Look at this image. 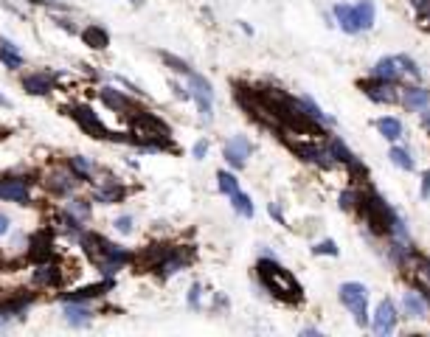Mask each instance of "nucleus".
Here are the masks:
<instances>
[{
	"mask_svg": "<svg viewBox=\"0 0 430 337\" xmlns=\"http://www.w3.org/2000/svg\"><path fill=\"white\" fill-rule=\"evenodd\" d=\"M256 278H259V284L265 287V292H270L281 304H301L304 301V287L298 284V278L287 267H281L276 262V256H265V259L256 262Z\"/></svg>",
	"mask_w": 430,
	"mask_h": 337,
	"instance_id": "f257e3e1",
	"label": "nucleus"
},
{
	"mask_svg": "<svg viewBox=\"0 0 430 337\" xmlns=\"http://www.w3.org/2000/svg\"><path fill=\"white\" fill-rule=\"evenodd\" d=\"M360 214H363V220H366V225H368V231L374 233V236H389L391 233V225H394V217H397V211L385 202L377 191H366L363 197H360Z\"/></svg>",
	"mask_w": 430,
	"mask_h": 337,
	"instance_id": "f03ea898",
	"label": "nucleus"
},
{
	"mask_svg": "<svg viewBox=\"0 0 430 337\" xmlns=\"http://www.w3.org/2000/svg\"><path fill=\"white\" fill-rule=\"evenodd\" d=\"M340 304L355 315V323L360 329H368V287L360 281H346L337 289Z\"/></svg>",
	"mask_w": 430,
	"mask_h": 337,
	"instance_id": "7ed1b4c3",
	"label": "nucleus"
},
{
	"mask_svg": "<svg viewBox=\"0 0 430 337\" xmlns=\"http://www.w3.org/2000/svg\"><path fill=\"white\" fill-rule=\"evenodd\" d=\"M186 79H189V93L197 102V110H200L203 121H211V113H214V88H211V81L205 76L194 73V70Z\"/></svg>",
	"mask_w": 430,
	"mask_h": 337,
	"instance_id": "20e7f679",
	"label": "nucleus"
},
{
	"mask_svg": "<svg viewBox=\"0 0 430 337\" xmlns=\"http://www.w3.org/2000/svg\"><path fill=\"white\" fill-rule=\"evenodd\" d=\"M360 90H363L371 102H377V104H397V102H400L397 81H385V79L371 76V79H363V81H360Z\"/></svg>",
	"mask_w": 430,
	"mask_h": 337,
	"instance_id": "39448f33",
	"label": "nucleus"
},
{
	"mask_svg": "<svg viewBox=\"0 0 430 337\" xmlns=\"http://www.w3.org/2000/svg\"><path fill=\"white\" fill-rule=\"evenodd\" d=\"M68 113H71V118H73L88 135H93V138H107V141H110V130H107L104 121H102L88 104H73Z\"/></svg>",
	"mask_w": 430,
	"mask_h": 337,
	"instance_id": "423d86ee",
	"label": "nucleus"
},
{
	"mask_svg": "<svg viewBox=\"0 0 430 337\" xmlns=\"http://www.w3.org/2000/svg\"><path fill=\"white\" fill-rule=\"evenodd\" d=\"M34 180H28L26 175L23 177H3L0 180V200L6 202H17V205H31V186Z\"/></svg>",
	"mask_w": 430,
	"mask_h": 337,
	"instance_id": "0eeeda50",
	"label": "nucleus"
},
{
	"mask_svg": "<svg viewBox=\"0 0 430 337\" xmlns=\"http://www.w3.org/2000/svg\"><path fill=\"white\" fill-rule=\"evenodd\" d=\"M79 183H82V180H79V177L71 172L68 166L51 168V172H48V177H46V189H48L51 194H57V197H68V194H73Z\"/></svg>",
	"mask_w": 430,
	"mask_h": 337,
	"instance_id": "6e6552de",
	"label": "nucleus"
},
{
	"mask_svg": "<svg viewBox=\"0 0 430 337\" xmlns=\"http://www.w3.org/2000/svg\"><path fill=\"white\" fill-rule=\"evenodd\" d=\"M99 99H102V104L107 107V110H113V113H121V115H127L130 118L133 113H138L141 107L127 96V93H121V90H115V88H110V84H104V88L99 90Z\"/></svg>",
	"mask_w": 430,
	"mask_h": 337,
	"instance_id": "1a4fd4ad",
	"label": "nucleus"
},
{
	"mask_svg": "<svg viewBox=\"0 0 430 337\" xmlns=\"http://www.w3.org/2000/svg\"><path fill=\"white\" fill-rule=\"evenodd\" d=\"M368 329L377 331V334H391L397 329V307L391 298L380 301V307L374 309V318L368 320Z\"/></svg>",
	"mask_w": 430,
	"mask_h": 337,
	"instance_id": "9d476101",
	"label": "nucleus"
},
{
	"mask_svg": "<svg viewBox=\"0 0 430 337\" xmlns=\"http://www.w3.org/2000/svg\"><path fill=\"white\" fill-rule=\"evenodd\" d=\"M250 152H253V144H250L245 135H234V138L225 144V149H223L228 166H234V168H245Z\"/></svg>",
	"mask_w": 430,
	"mask_h": 337,
	"instance_id": "9b49d317",
	"label": "nucleus"
},
{
	"mask_svg": "<svg viewBox=\"0 0 430 337\" xmlns=\"http://www.w3.org/2000/svg\"><path fill=\"white\" fill-rule=\"evenodd\" d=\"M400 104L411 113H422L430 107V90L427 88H419V84H411V88H402L400 90Z\"/></svg>",
	"mask_w": 430,
	"mask_h": 337,
	"instance_id": "f8f14e48",
	"label": "nucleus"
},
{
	"mask_svg": "<svg viewBox=\"0 0 430 337\" xmlns=\"http://www.w3.org/2000/svg\"><path fill=\"white\" fill-rule=\"evenodd\" d=\"M51 253H54V242H51L48 228L37 231V233L28 239V259H31V262H46V259H51Z\"/></svg>",
	"mask_w": 430,
	"mask_h": 337,
	"instance_id": "ddd939ff",
	"label": "nucleus"
},
{
	"mask_svg": "<svg viewBox=\"0 0 430 337\" xmlns=\"http://www.w3.org/2000/svg\"><path fill=\"white\" fill-rule=\"evenodd\" d=\"M62 318H65V323H68L71 329H84V326H91L93 312L84 307V301H65Z\"/></svg>",
	"mask_w": 430,
	"mask_h": 337,
	"instance_id": "4468645a",
	"label": "nucleus"
},
{
	"mask_svg": "<svg viewBox=\"0 0 430 337\" xmlns=\"http://www.w3.org/2000/svg\"><path fill=\"white\" fill-rule=\"evenodd\" d=\"M427 298H424V292L422 289H408L405 295H402V312H405V318H413V320H419V318H427Z\"/></svg>",
	"mask_w": 430,
	"mask_h": 337,
	"instance_id": "2eb2a0df",
	"label": "nucleus"
},
{
	"mask_svg": "<svg viewBox=\"0 0 430 337\" xmlns=\"http://www.w3.org/2000/svg\"><path fill=\"white\" fill-rule=\"evenodd\" d=\"M59 284H62V270H59V264H54L51 259L37 262L34 287H59Z\"/></svg>",
	"mask_w": 430,
	"mask_h": 337,
	"instance_id": "dca6fc26",
	"label": "nucleus"
},
{
	"mask_svg": "<svg viewBox=\"0 0 430 337\" xmlns=\"http://www.w3.org/2000/svg\"><path fill=\"white\" fill-rule=\"evenodd\" d=\"M127 194H130V191H127L118 180H113V177H107L102 186H96V191H93V200L96 202H102V205H110V202H121Z\"/></svg>",
	"mask_w": 430,
	"mask_h": 337,
	"instance_id": "f3484780",
	"label": "nucleus"
},
{
	"mask_svg": "<svg viewBox=\"0 0 430 337\" xmlns=\"http://www.w3.org/2000/svg\"><path fill=\"white\" fill-rule=\"evenodd\" d=\"M332 12H335V20H337L340 31H346V34H360V31H363L355 6H349V3H337Z\"/></svg>",
	"mask_w": 430,
	"mask_h": 337,
	"instance_id": "a211bd4d",
	"label": "nucleus"
},
{
	"mask_svg": "<svg viewBox=\"0 0 430 337\" xmlns=\"http://www.w3.org/2000/svg\"><path fill=\"white\" fill-rule=\"evenodd\" d=\"M23 90L31 96H48L54 90V76L48 73H28L23 79Z\"/></svg>",
	"mask_w": 430,
	"mask_h": 337,
	"instance_id": "6ab92c4d",
	"label": "nucleus"
},
{
	"mask_svg": "<svg viewBox=\"0 0 430 337\" xmlns=\"http://www.w3.org/2000/svg\"><path fill=\"white\" fill-rule=\"evenodd\" d=\"M371 76H377V79H385V81H397L400 84V79H402V70H400V62H397V57H382L374 68H371Z\"/></svg>",
	"mask_w": 430,
	"mask_h": 337,
	"instance_id": "aec40b11",
	"label": "nucleus"
},
{
	"mask_svg": "<svg viewBox=\"0 0 430 337\" xmlns=\"http://www.w3.org/2000/svg\"><path fill=\"white\" fill-rule=\"evenodd\" d=\"M374 126L380 130V135L385 138V141H391V144H397L400 138H402V121L400 118H394V115H382V118H377L374 121Z\"/></svg>",
	"mask_w": 430,
	"mask_h": 337,
	"instance_id": "412c9836",
	"label": "nucleus"
},
{
	"mask_svg": "<svg viewBox=\"0 0 430 337\" xmlns=\"http://www.w3.org/2000/svg\"><path fill=\"white\" fill-rule=\"evenodd\" d=\"M0 62H3L9 70H20L23 68V54L15 46L12 39H0Z\"/></svg>",
	"mask_w": 430,
	"mask_h": 337,
	"instance_id": "4be33fe9",
	"label": "nucleus"
},
{
	"mask_svg": "<svg viewBox=\"0 0 430 337\" xmlns=\"http://www.w3.org/2000/svg\"><path fill=\"white\" fill-rule=\"evenodd\" d=\"M82 39L88 42L91 48H96V51H104L107 46H110V34L102 28V26H88L82 31Z\"/></svg>",
	"mask_w": 430,
	"mask_h": 337,
	"instance_id": "5701e85b",
	"label": "nucleus"
},
{
	"mask_svg": "<svg viewBox=\"0 0 430 337\" xmlns=\"http://www.w3.org/2000/svg\"><path fill=\"white\" fill-rule=\"evenodd\" d=\"M68 168L79 177V180H88V177H93V172H96V163L93 160H88V157H82V155H73V157H68Z\"/></svg>",
	"mask_w": 430,
	"mask_h": 337,
	"instance_id": "b1692460",
	"label": "nucleus"
},
{
	"mask_svg": "<svg viewBox=\"0 0 430 337\" xmlns=\"http://www.w3.org/2000/svg\"><path fill=\"white\" fill-rule=\"evenodd\" d=\"M355 12H357V20H360V28H363V31L374 28L377 9H374V3H371V0H357V3H355Z\"/></svg>",
	"mask_w": 430,
	"mask_h": 337,
	"instance_id": "393cba45",
	"label": "nucleus"
},
{
	"mask_svg": "<svg viewBox=\"0 0 430 337\" xmlns=\"http://www.w3.org/2000/svg\"><path fill=\"white\" fill-rule=\"evenodd\" d=\"M231 205H234L236 214H239V217H245V220H250V217L256 214L253 200H250L245 191H234V194H231Z\"/></svg>",
	"mask_w": 430,
	"mask_h": 337,
	"instance_id": "a878e982",
	"label": "nucleus"
},
{
	"mask_svg": "<svg viewBox=\"0 0 430 337\" xmlns=\"http://www.w3.org/2000/svg\"><path fill=\"white\" fill-rule=\"evenodd\" d=\"M298 102H301V107H304V113H307L310 118H315L318 124H329V126L335 124V118H332V115H326V113H324V110H321V107H318V104H315L310 96H301Z\"/></svg>",
	"mask_w": 430,
	"mask_h": 337,
	"instance_id": "bb28decb",
	"label": "nucleus"
},
{
	"mask_svg": "<svg viewBox=\"0 0 430 337\" xmlns=\"http://www.w3.org/2000/svg\"><path fill=\"white\" fill-rule=\"evenodd\" d=\"M389 157H391V163H394V166H400V168H402V172H413V166H416V163H413V157H411V152H408V149H402V146H397V144L391 146Z\"/></svg>",
	"mask_w": 430,
	"mask_h": 337,
	"instance_id": "cd10ccee",
	"label": "nucleus"
},
{
	"mask_svg": "<svg viewBox=\"0 0 430 337\" xmlns=\"http://www.w3.org/2000/svg\"><path fill=\"white\" fill-rule=\"evenodd\" d=\"M217 189H220L225 197H231L234 191H239V180H236L231 172H225V168H223V172H217Z\"/></svg>",
	"mask_w": 430,
	"mask_h": 337,
	"instance_id": "c85d7f7f",
	"label": "nucleus"
},
{
	"mask_svg": "<svg viewBox=\"0 0 430 337\" xmlns=\"http://www.w3.org/2000/svg\"><path fill=\"white\" fill-rule=\"evenodd\" d=\"M360 197H363V191L346 189V191L340 194V208H343V211H357V208H360Z\"/></svg>",
	"mask_w": 430,
	"mask_h": 337,
	"instance_id": "c756f323",
	"label": "nucleus"
},
{
	"mask_svg": "<svg viewBox=\"0 0 430 337\" xmlns=\"http://www.w3.org/2000/svg\"><path fill=\"white\" fill-rule=\"evenodd\" d=\"M65 211H71L73 217H79V220L84 222V220L91 217V202H88V200H79V197H73V200L68 202V208H65Z\"/></svg>",
	"mask_w": 430,
	"mask_h": 337,
	"instance_id": "7c9ffc66",
	"label": "nucleus"
},
{
	"mask_svg": "<svg viewBox=\"0 0 430 337\" xmlns=\"http://www.w3.org/2000/svg\"><path fill=\"white\" fill-rule=\"evenodd\" d=\"M160 59H163L171 70H175V73H183V76H189V73H191L189 62H183V59H180V57H175V54H166V51H163V54H160Z\"/></svg>",
	"mask_w": 430,
	"mask_h": 337,
	"instance_id": "2f4dec72",
	"label": "nucleus"
},
{
	"mask_svg": "<svg viewBox=\"0 0 430 337\" xmlns=\"http://www.w3.org/2000/svg\"><path fill=\"white\" fill-rule=\"evenodd\" d=\"M397 62H400V70L402 76H411V79H419V65L408 57V54H397Z\"/></svg>",
	"mask_w": 430,
	"mask_h": 337,
	"instance_id": "473e14b6",
	"label": "nucleus"
},
{
	"mask_svg": "<svg viewBox=\"0 0 430 337\" xmlns=\"http://www.w3.org/2000/svg\"><path fill=\"white\" fill-rule=\"evenodd\" d=\"M408 3L416 9V15H419L422 26H424V28H430V0H408Z\"/></svg>",
	"mask_w": 430,
	"mask_h": 337,
	"instance_id": "72a5a7b5",
	"label": "nucleus"
},
{
	"mask_svg": "<svg viewBox=\"0 0 430 337\" xmlns=\"http://www.w3.org/2000/svg\"><path fill=\"white\" fill-rule=\"evenodd\" d=\"M312 253H315V256H337V244L332 242V239H324V242H318L315 247H312Z\"/></svg>",
	"mask_w": 430,
	"mask_h": 337,
	"instance_id": "f704fd0d",
	"label": "nucleus"
},
{
	"mask_svg": "<svg viewBox=\"0 0 430 337\" xmlns=\"http://www.w3.org/2000/svg\"><path fill=\"white\" fill-rule=\"evenodd\" d=\"M200 295H203V287L191 284V289H189V307L191 309H200Z\"/></svg>",
	"mask_w": 430,
	"mask_h": 337,
	"instance_id": "c9c22d12",
	"label": "nucleus"
},
{
	"mask_svg": "<svg viewBox=\"0 0 430 337\" xmlns=\"http://www.w3.org/2000/svg\"><path fill=\"white\" fill-rule=\"evenodd\" d=\"M115 231L118 233H133V217H118L115 220Z\"/></svg>",
	"mask_w": 430,
	"mask_h": 337,
	"instance_id": "e433bc0d",
	"label": "nucleus"
},
{
	"mask_svg": "<svg viewBox=\"0 0 430 337\" xmlns=\"http://www.w3.org/2000/svg\"><path fill=\"white\" fill-rule=\"evenodd\" d=\"M54 23H57L59 28H65V31H71V34H82V31H79V26H76L73 20H68V17H54Z\"/></svg>",
	"mask_w": 430,
	"mask_h": 337,
	"instance_id": "4c0bfd02",
	"label": "nucleus"
},
{
	"mask_svg": "<svg viewBox=\"0 0 430 337\" xmlns=\"http://www.w3.org/2000/svg\"><path fill=\"white\" fill-rule=\"evenodd\" d=\"M191 155H194L197 160H203V157L208 155V141H197V144H194V149H191Z\"/></svg>",
	"mask_w": 430,
	"mask_h": 337,
	"instance_id": "58836bf2",
	"label": "nucleus"
},
{
	"mask_svg": "<svg viewBox=\"0 0 430 337\" xmlns=\"http://www.w3.org/2000/svg\"><path fill=\"white\" fill-rule=\"evenodd\" d=\"M419 194H422L424 200H430V172L422 175V189H419Z\"/></svg>",
	"mask_w": 430,
	"mask_h": 337,
	"instance_id": "ea45409f",
	"label": "nucleus"
},
{
	"mask_svg": "<svg viewBox=\"0 0 430 337\" xmlns=\"http://www.w3.org/2000/svg\"><path fill=\"white\" fill-rule=\"evenodd\" d=\"M268 211H270V217H273L279 225H284V214H281V208H279L276 202H270V208H268Z\"/></svg>",
	"mask_w": 430,
	"mask_h": 337,
	"instance_id": "a19ab883",
	"label": "nucleus"
},
{
	"mask_svg": "<svg viewBox=\"0 0 430 337\" xmlns=\"http://www.w3.org/2000/svg\"><path fill=\"white\" fill-rule=\"evenodd\" d=\"M6 231H9V217L3 214V211H0V236H3Z\"/></svg>",
	"mask_w": 430,
	"mask_h": 337,
	"instance_id": "79ce46f5",
	"label": "nucleus"
},
{
	"mask_svg": "<svg viewBox=\"0 0 430 337\" xmlns=\"http://www.w3.org/2000/svg\"><path fill=\"white\" fill-rule=\"evenodd\" d=\"M422 126L430 133V110H422Z\"/></svg>",
	"mask_w": 430,
	"mask_h": 337,
	"instance_id": "37998d69",
	"label": "nucleus"
},
{
	"mask_svg": "<svg viewBox=\"0 0 430 337\" xmlns=\"http://www.w3.org/2000/svg\"><path fill=\"white\" fill-rule=\"evenodd\" d=\"M0 107H12V104H9V99H3V96H0Z\"/></svg>",
	"mask_w": 430,
	"mask_h": 337,
	"instance_id": "c03bdc74",
	"label": "nucleus"
},
{
	"mask_svg": "<svg viewBox=\"0 0 430 337\" xmlns=\"http://www.w3.org/2000/svg\"><path fill=\"white\" fill-rule=\"evenodd\" d=\"M130 3H138V0H130Z\"/></svg>",
	"mask_w": 430,
	"mask_h": 337,
	"instance_id": "a18cd8bd",
	"label": "nucleus"
}]
</instances>
